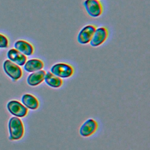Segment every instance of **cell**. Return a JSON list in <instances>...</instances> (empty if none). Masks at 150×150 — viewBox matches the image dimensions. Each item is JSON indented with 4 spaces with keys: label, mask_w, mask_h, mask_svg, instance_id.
Masks as SVG:
<instances>
[{
    "label": "cell",
    "mask_w": 150,
    "mask_h": 150,
    "mask_svg": "<svg viewBox=\"0 0 150 150\" xmlns=\"http://www.w3.org/2000/svg\"><path fill=\"white\" fill-rule=\"evenodd\" d=\"M8 128L11 139L18 140L23 137L24 134L23 124L18 117H13L10 118Z\"/></svg>",
    "instance_id": "1"
},
{
    "label": "cell",
    "mask_w": 150,
    "mask_h": 150,
    "mask_svg": "<svg viewBox=\"0 0 150 150\" xmlns=\"http://www.w3.org/2000/svg\"><path fill=\"white\" fill-rule=\"evenodd\" d=\"M50 71L60 78H69L73 74L74 69L71 65L67 63H59L52 66Z\"/></svg>",
    "instance_id": "2"
},
{
    "label": "cell",
    "mask_w": 150,
    "mask_h": 150,
    "mask_svg": "<svg viewBox=\"0 0 150 150\" xmlns=\"http://www.w3.org/2000/svg\"><path fill=\"white\" fill-rule=\"evenodd\" d=\"M3 68L5 73L13 80L19 79L22 76V71L19 66L9 60L4 61Z\"/></svg>",
    "instance_id": "3"
},
{
    "label": "cell",
    "mask_w": 150,
    "mask_h": 150,
    "mask_svg": "<svg viewBox=\"0 0 150 150\" xmlns=\"http://www.w3.org/2000/svg\"><path fill=\"white\" fill-rule=\"evenodd\" d=\"M83 5L87 13L91 17H98L103 13V6L98 0H86Z\"/></svg>",
    "instance_id": "4"
},
{
    "label": "cell",
    "mask_w": 150,
    "mask_h": 150,
    "mask_svg": "<svg viewBox=\"0 0 150 150\" xmlns=\"http://www.w3.org/2000/svg\"><path fill=\"white\" fill-rule=\"evenodd\" d=\"M9 112L17 117H24L28 114V108L16 100L10 101L7 104Z\"/></svg>",
    "instance_id": "5"
},
{
    "label": "cell",
    "mask_w": 150,
    "mask_h": 150,
    "mask_svg": "<svg viewBox=\"0 0 150 150\" xmlns=\"http://www.w3.org/2000/svg\"><path fill=\"white\" fill-rule=\"evenodd\" d=\"M108 32L105 27H100L96 29L93 36L89 42L93 47H97L103 44L108 37Z\"/></svg>",
    "instance_id": "6"
},
{
    "label": "cell",
    "mask_w": 150,
    "mask_h": 150,
    "mask_svg": "<svg viewBox=\"0 0 150 150\" xmlns=\"http://www.w3.org/2000/svg\"><path fill=\"white\" fill-rule=\"evenodd\" d=\"M96 29V26L92 25H86L83 27L77 35V42L82 45L88 43L91 40Z\"/></svg>",
    "instance_id": "7"
},
{
    "label": "cell",
    "mask_w": 150,
    "mask_h": 150,
    "mask_svg": "<svg viewBox=\"0 0 150 150\" xmlns=\"http://www.w3.org/2000/svg\"><path fill=\"white\" fill-rule=\"evenodd\" d=\"M97 127L98 124L97 121L92 118H89L80 127V134L84 137H89L96 132Z\"/></svg>",
    "instance_id": "8"
},
{
    "label": "cell",
    "mask_w": 150,
    "mask_h": 150,
    "mask_svg": "<svg viewBox=\"0 0 150 150\" xmlns=\"http://www.w3.org/2000/svg\"><path fill=\"white\" fill-rule=\"evenodd\" d=\"M7 57L8 60L18 66H23L27 61L26 56L15 49L9 50L7 53Z\"/></svg>",
    "instance_id": "9"
},
{
    "label": "cell",
    "mask_w": 150,
    "mask_h": 150,
    "mask_svg": "<svg viewBox=\"0 0 150 150\" xmlns=\"http://www.w3.org/2000/svg\"><path fill=\"white\" fill-rule=\"evenodd\" d=\"M15 49L25 56H30L34 52L33 46L28 42L23 40H17L14 44Z\"/></svg>",
    "instance_id": "10"
},
{
    "label": "cell",
    "mask_w": 150,
    "mask_h": 150,
    "mask_svg": "<svg viewBox=\"0 0 150 150\" xmlns=\"http://www.w3.org/2000/svg\"><path fill=\"white\" fill-rule=\"evenodd\" d=\"M46 72L40 70L30 74L27 78V83L29 86H36L44 81Z\"/></svg>",
    "instance_id": "11"
},
{
    "label": "cell",
    "mask_w": 150,
    "mask_h": 150,
    "mask_svg": "<svg viewBox=\"0 0 150 150\" xmlns=\"http://www.w3.org/2000/svg\"><path fill=\"white\" fill-rule=\"evenodd\" d=\"M24 66V69L29 73L35 72L44 67V63L42 60L38 59H32L26 62Z\"/></svg>",
    "instance_id": "12"
},
{
    "label": "cell",
    "mask_w": 150,
    "mask_h": 150,
    "mask_svg": "<svg viewBox=\"0 0 150 150\" xmlns=\"http://www.w3.org/2000/svg\"><path fill=\"white\" fill-rule=\"evenodd\" d=\"M22 103L27 108L30 110H36L39 107L38 99L30 94H25L22 97Z\"/></svg>",
    "instance_id": "13"
},
{
    "label": "cell",
    "mask_w": 150,
    "mask_h": 150,
    "mask_svg": "<svg viewBox=\"0 0 150 150\" xmlns=\"http://www.w3.org/2000/svg\"><path fill=\"white\" fill-rule=\"evenodd\" d=\"M44 80L49 86L53 88H59L61 87L63 84V81L61 78L54 75L50 71L46 73Z\"/></svg>",
    "instance_id": "14"
},
{
    "label": "cell",
    "mask_w": 150,
    "mask_h": 150,
    "mask_svg": "<svg viewBox=\"0 0 150 150\" xmlns=\"http://www.w3.org/2000/svg\"><path fill=\"white\" fill-rule=\"evenodd\" d=\"M9 45L8 38L4 35L0 34V48H6Z\"/></svg>",
    "instance_id": "15"
}]
</instances>
